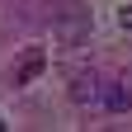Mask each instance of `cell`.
<instances>
[{"label":"cell","mask_w":132,"mask_h":132,"mask_svg":"<svg viewBox=\"0 0 132 132\" xmlns=\"http://www.w3.org/2000/svg\"><path fill=\"white\" fill-rule=\"evenodd\" d=\"M71 99H76L80 109H94V104H104V80H99L94 71H90V76H76V80H71Z\"/></svg>","instance_id":"obj_1"},{"label":"cell","mask_w":132,"mask_h":132,"mask_svg":"<svg viewBox=\"0 0 132 132\" xmlns=\"http://www.w3.org/2000/svg\"><path fill=\"white\" fill-rule=\"evenodd\" d=\"M104 109L109 113H127L132 109V80H109L104 85Z\"/></svg>","instance_id":"obj_2"},{"label":"cell","mask_w":132,"mask_h":132,"mask_svg":"<svg viewBox=\"0 0 132 132\" xmlns=\"http://www.w3.org/2000/svg\"><path fill=\"white\" fill-rule=\"evenodd\" d=\"M80 33H85V14H71V19L57 28V38H61L66 47H76V43H80Z\"/></svg>","instance_id":"obj_3"},{"label":"cell","mask_w":132,"mask_h":132,"mask_svg":"<svg viewBox=\"0 0 132 132\" xmlns=\"http://www.w3.org/2000/svg\"><path fill=\"white\" fill-rule=\"evenodd\" d=\"M38 71H43V52H28V57H24V66L14 71V85H28Z\"/></svg>","instance_id":"obj_4"},{"label":"cell","mask_w":132,"mask_h":132,"mask_svg":"<svg viewBox=\"0 0 132 132\" xmlns=\"http://www.w3.org/2000/svg\"><path fill=\"white\" fill-rule=\"evenodd\" d=\"M118 24H123V28H132V5H123V10H118Z\"/></svg>","instance_id":"obj_5"}]
</instances>
